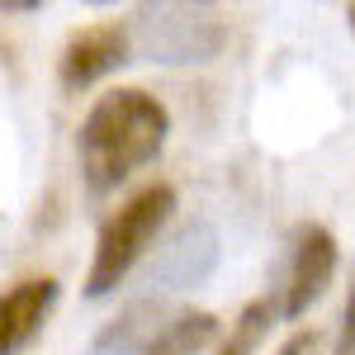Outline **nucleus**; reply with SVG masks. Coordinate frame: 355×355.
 <instances>
[{"mask_svg": "<svg viewBox=\"0 0 355 355\" xmlns=\"http://www.w3.org/2000/svg\"><path fill=\"white\" fill-rule=\"evenodd\" d=\"M43 0H0V15H38Z\"/></svg>", "mask_w": 355, "mask_h": 355, "instance_id": "nucleus-12", "label": "nucleus"}, {"mask_svg": "<svg viewBox=\"0 0 355 355\" xmlns=\"http://www.w3.org/2000/svg\"><path fill=\"white\" fill-rule=\"evenodd\" d=\"M346 24H351V33H355V0L346 5Z\"/></svg>", "mask_w": 355, "mask_h": 355, "instance_id": "nucleus-13", "label": "nucleus"}, {"mask_svg": "<svg viewBox=\"0 0 355 355\" xmlns=\"http://www.w3.org/2000/svg\"><path fill=\"white\" fill-rule=\"evenodd\" d=\"M57 303V279L53 275H28L0 294V355H19L38 336Z\"/></svg>", "mask_w": 355, "mask_h": 355, "instance_id": "nucleus-6", "label": "nucleus"}, {"mask_svg": "<svg viewBox=\"0 0 355 355\" xmlns=\"http://www.w3.org/2000/svg\"><path fill=\"white\" fill-rule=\"evenodd\" d=\"M336 275V237L322 223H308L294 237V261H289V284H284V318L299 322L313 303L327 294Z\"/></svg>", "mask_w": 355, "mask_h": 355, "instance_id": "nucleus-5", "label": "nucleus"}, {"mask_svg": "<svg viewBox=\"0 0 355 355\" xmlns=\"http://www.w3.org/2000/svg\"><path fill=\"white\" fill-rule=\"evenodd\" d=\"M133 53L180 67V62H214L227 43V24L218 15H204L190 5H157V10H137L133 24Z\"/></svg>", "mask_w": 355, "mask_h": 355, "instance_id": "nucleus-3", "label": "nucleus"}, {"mask_svg": "<svg viewBox=\"0 0 355 355\" xmlns=\"http://www.w3.org/2000/svg\"><path fill=\"white\" fill-rule=\"evenodd\" d=\"M214 336H218V318L204 313V308L199 313L185 308V313H171L162 327H157V336L147 341L142 355H199Z\"/></svg>", "mask_w": 355, "mask_h": 355, "instance_id": "nucleus-8", "label": "nucleus"}, {"mask_svg": "<svg viewBox=\"0 0 355 355\" xmlns=\"http://www.w3.org/2000/svg\"><path fill=\"white\" fill-rule=\"evenodd\" d=\"M166 318H171V308H162V303H152V299L133 303L123 318H114L110 327L95 336V355H142Z\"/></svg>", "mask_w": 355, "mask_h": 355, "instance_id": "nucleus-7", "label": "nucleus"}, {"mask_svg": "<svg viewBox=\"0 0 355 355\" xmlns=\"http://www.w3.org/2000/svg\"><path fill=\"white\" fill-rule=\"evenodd\" d=\"M318 346H322V331H294L279 355H318Z\"/></svg>", "mask_w": 355, "mask_h": 355, "instance_id": "nucleus-11", "label": "nucleus"}, {"mask_svg": "<svg viewBox=\"0 0 355 355\" xmlns=\"http://www.w3.org/2000/svg\"><path fill=\"white\" fill-rule=\"evenodd\" d=\"M275 318H284V303H270V299H251L237 313V322H232V331L223 336L218 355H256L261 351V341L270 336V322Z\"/></svg>", "mask_w": 355, "mask_h": 355, "instance_id": "nucleus-9", "label": "nucleus"}, {"mask_svg": "<svg viewBox=\"0 0 355 355\" xmlns=\"http://www.w3.org/2000/svg\"><path fill=\"white\" fill-rule=\"evenodd\" d=\"M171 214H175V190L166 180L128 194L119 204V214H110L100 237H95V256H90V270H85V299L114 294L133 275L137 261L147 256V246L157 242V232L166 227Z\"/></svg>", "mask_w": 355, "mask_h": 355, "instance_id": "nucleus-2", "label": "nucleus"}, {"mask_svg": "<svg viewBox=\"0 0 355 355\" xmlns=\"http://www.w3.org/2000/svg\"><path fill=\"white\" fill-rule=\"evenodd\" d=\"M336 355H355V284H351V299H346V313H341V331H336Z\"/></svg>", "mask_w": 355, "mask_h": 355, "instance_id": "nucleus-10", "label": "nucleus"}, {"mask_svg": "<svg viewBox=\"0 0 355 355\" xmlns=\"http://www.w3.org/2000/svg\"><path fill=\"white\" fill-rule=\"evenodd\" d=\"M123 62H133V28L123 19H100L85 24L67 38V48L57 57V81L62 90H85V85L105 81Z\"/></svg>", "mask_w": 355, "mask_h": 355, "instance_id": "nucleus-4", "label": "nucleus"}, {"mask_svg": "<svg viewBox=\"0 0 355 355\" xmlns=\"http://www.w3.org/2000/svg\"><path fill=\"white\" fill-rule=\"evenodd\" d=\"M171 133V114L157 95L137 90V85H119L105 90L81 119L76 133V157H81V180L90 194L119 190L133 171L152 166L166 147Z\"/></svg>", "mask_w": 355, "mask_h": 355, "instance_id": "nucleus-1", "label": "nucleus"}]
</instances>
